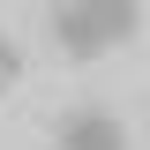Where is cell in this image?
I'll use <instances>...</instances> for the list:
<instances>
[{"label": "cell", "mask_w": 150, "mask_h": 150, "mask_svg": "<svg viewBox=\"0 0 150 150\" xmlns=\"http://www.w3.org/2000/svg\"><path fill=\"white\" fill-rule=\"evenodd\" d=\"M83 8H90V23H98L105 45H135L143 38V0H83Z\"/></svg>", "instance_id": "3957f363"}, {"label": "cell", "mask_w": 150, "mask_h": 150, "mask_svg": "<svg viewBox=\"0 0 150 150\" xmlns=\"http://www.w3.org/2000/svg\"><path fill=\"white\" fill-rule=\"evenodd\" d=\"M53 150H128V128L105 105H83V112H68L53 128Z\"/></svg>", "instance_id": "6da1fadb"}, {"label": "cell", "mask_w": 150, "mask_h": 150, "mask_svg": "<svg viewBox=\"0 0 150 150\" xmlns=\"http://www.w3.org/2000/svg\"><path fill=\"white\" fill-rule=\"evenodd\" d=\"M45 23H53V45H60L68 60H98V53H105V38H98V23H90L83 0H53Z\"/></svg>", "instance_id": "7a4b0ae2"}, {"label": "cell", "mask_w": 150, "mask_h": 150, "mask_svg": "<svg viewBox=\"0 0 150 150\" xmlns=\"http://www.w3.org/2000/svg\"><path fill=\"white\" fill-rule=\"evenodd\" d=\"M23 83V53H15V38H0V90H15Z\"/></svg>", "instance_id": "277c9868"}]
</instances>
